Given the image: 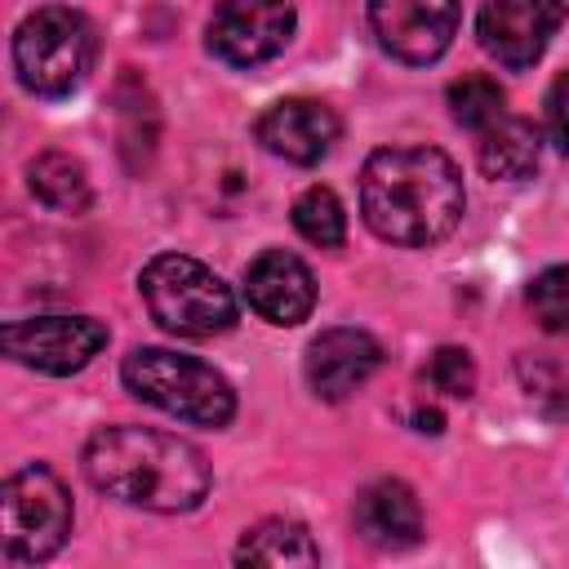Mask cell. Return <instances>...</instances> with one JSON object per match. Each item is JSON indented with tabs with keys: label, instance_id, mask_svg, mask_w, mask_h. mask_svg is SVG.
Instances as JSON below:
<instances>
[{
	"label": "cell",
	"instance_id": "cell-1",
	"mask_svg": "<svg viewBox=\"0 0 569 569\" xmlns=\"http://www.w3.org/2000/svg\"><path fill=\"white\" fill-rule=\"evenodd\" d=\"M462 173L440 147H382L360 169V213L378 240L427 249L462 218Z\"/></svg>",
	"mask_w": 569,
	"mask_h": 569
},
{
	"label": "cell",
	"instance_id": "cell-2",
	"mask_svg": "<svg viewBox=\"0 0 569 569\" xmlns=\"http://www.w3.org/2000/svg\"><path fill=\"white\" fill-rule=\"evenodd\" d=\"M84 476L116 502L142 511H191L209 493L204 453L156 427H102L84 445Z\"/></svg>",
	"mask_w": 569,
	"mask_h": 569
},
{
	"label": "cell",
	"instance_id": "cell-3",
	"mask_svg": "<svg viewBox=\"0 0 569 569\" xmlns=\"http://www.w3.org/2000/svg\"><path fill=\"white\" fill-rule=\"evenodd\" d=\"M120 378L138 400L191 427H227L236 413L231 382L196 356H178L164 347H133L120 365Z\"/></svg>",
	"mask_w": 569,
	"mask_h": 569
},
{
	"label": "cell",
	"instance_id": "cell-4",
	"mask_svg": "<svg viewBox=\"0 0 569 569\" xmlns=\"http://www.w3.org/2000/svg\"><path fill=\"white\" fill-rule=\"evenodd\" d=\"M142 302L151 320L164 333L178 338H213L236 325V298L218 280L213 267H204L191 253H156L138 276Z\"/></svg>",
	"mask_w": 569,
	"mask_h": 569
},
{
	"label": "cell",
	"instance_id": "cell-5",
	"mask_svg": "<svg viewBox=\"0 0 569 569\" xmlns=\"http://www.w3.org/2000/svg\"><path fill=\"white\" fill-rule=\"evenodd\" d=\"M98 58V36L84 13L67 4H44L27 13L13 31V67L18 80L40 98H62L84 84Z\"/></svg>",
	"mask_w": 569,
	"mask_h": 569
},
{
	"label": "cell",
	"instance_id": "cell-6",
	"mask_svg": "<svg viewBox=\"0 0 569 569\" xmlns=\"http://www.w3.org/2000/svg\"><path fill=\"white\" fill-rule=\"evenodd\" d=\"M71 533V493L44 467L31 462L4 480V556L18 565L49 560Z\"/></svg>",
	"mask_w": 569,
	"mask_h": 569
},
{
	"label": "cell",
	"instance_id": "cell-7",
	"mask_svg": "<svg viewBox=\"0 0 569 569\" xmlns=\"http://www.w3.org/2000/svg\"><path fill=\"white\" fill-rule=\"evenodd\" d=\"M4 356L36 369V373H80L102 347H107V325L93 316H31L13 320L0 333Z\"/></svg>",
	"mask_w": 569,
	"mask_h": 569
},
{
	"label": "cell",
	"instance_id": "cell-8",
	"mask_svg": "<svg viewBox=\"0 0 569 569\" xmlns=\"http://www.w3.org/2000/svg\"><path fill=\"white\" fill-rule=\"evenodd\" d=\"M369 27L396 62L427 67L458 36V0H369Z\"/></svg>",
	"mask_w": 569,
	"mask_h": 569
},
{
	"label": "cell",
	"instance_id": "cell-9",
	"mask_svg": "<svg viewBox=\"0 0 569 569\" xmlns=\"http://www.w3.org/2000/svg\"><path fill=\"white\" fill-rule=\"evenodd\" d=\"M293 36L289 0H222L209 18V49L231 67H258L276 58Z\"/></svg>",
	"mask_w": 569,
	"mask_h": 569
},
{
	"label": "cell",
	"instance_id": "cell-10",
	"mask_svg": "<svg viewBox=\"0 0 569 569\" xmlns=\"http://www.w3.org/2000/svg\"><path fill=\"white\" fill-rule=\"evenodd\" d=\"M565 22L560 0H489L476 18L480 49L511 71L533 67Z\"/></svg>",
	"mask_w": 569,
	"mask_h": 569
},
{
	"label": "cell",
	"instance_id": "cell-11",
	"mask_svg": "<svg viewBox=\"0 0 569 569\" xmlns=\"http://www.w3.org/2000/svg\"><path fill=\"white\" fill-rule=\"evenodd\" d=\"M338 129L342 124H338L333 107H325L316 98H280L253 124L258 142L271 156L289 160V164H316V160H325L333 151V142H338Z\"/></svg>",
	"mask_w": 569,
	"mask_h": 569
},
{
	"label": "cell",
	"instance_id": "cell-12",
	"mask_svg": "<svg viewBox=\"0 0 569 569\" xmlns=\"http://www.w3.org/2000/svg\"><path fill=\"white\" fill-rule=\"evenodd\" d=\"M244 298L271 325H302L316 307V280L298 253L267 249L244 267Z\"/></svg>",
	"mask_w": 569,
	"mask_h": 569
},
{
	"label": "cell",
	"instance_id": "cell-13",
	"mask_svg": "<svg viewBox=\"0 0 569 569\" xmlns=\"http://www.w3.org/2000/svg\"><path fill=\"white\" fill-rule=\"evenodd\" d=\"M378 365L382 347L365 329H325L307 347V382L320 400H347L378 373Z\"/></svg>",
	"mask_w": 569,
	"mask_h": 569
},
{
	"label": "cell",
	"instance_id": "cell-14",
	"mask_svg": "<svg viewBox=\"0 0 569 569\" xmlns=\"http://www.w3.org/2000/svg\"><path fill=\"white\" fill-rule=\"evenodd\" d=\"M356 533L378 551H405L422 538V507L405 480H373L356 498Z\"/></svg>",
	"mask_w": 569,
	"mask_h": 569
},
{
	"label": "cell",
	"instance_id": "cell-15",
	"mask_svg": "<svg viewBox=\"0 0 569 569\" xmlns=\"http://www.w3.org/2000/svg\"><path fill=\"white\" fill-rule=\"evenodd\" d=\"M542 151V133L525 116H502L480 133V169L489 178H525L533 173Z\"/></svg>",
	"mask_w": 569,
	"mask_h": 569
},
{
	"label": "cell",
	"instance_id": "cell-16",
	"mask_svg": "<svg viewBox=\"0 0 569 569\" xmlns=\"http://www.w3.org/2000/svg\"><path fill=\"white\" fill-rule=\"evenodd\" d=\"M27 187L36 200H44L49 209L58 213H84L89 200H93V187H89V173L76 156L67 151H44L27 164Z\"/></svg>",
	"mask_w": 569,
	"mask_h": 569
},
{
	"label": "cell",
	"instance_id": "cell-17",
	"mask_svg": "<svg viewBox=\"0 0 569 569\" xmlns=\"http://www.w3.org/2000/svg\"><path fill=\"white\" fill-rule=\"evenodd\" d=\"M316 560H320V547L311 542L307 525L284 516L253 525L236 547V565H316Z\"/></svg>",
	"mask_w": 569,
	"mask_h": 569
},
{
	"label": "cell",
	"instance_id": "cell-18",
	"mask_svg": "<svg viewBox=\"0 0 569 569\" xmlns=\"http://www.w3.org/2000/svg\"><path fill=\"white\" fill-rule=\"evenodd\" d=\"M293 227L302 240L320 244V249H333L347 240V213H342V200L329 191V187H307L298 200H293Z\"/></svg>",
	"mask_w": 569,
	"mask_h": 569
},
{
	"label": "cell",
	"instance_id": "cell-19",
	"mask_svg": "<svg viewBox=\"0 0 569 569\" xmlns=\"http://www.w3.org/2000/svg\"><path fill=\"white\" fill-rule=\"evenodd\" d=\"M449 116L462 124V129H489L493 120H502V84L489 80V76H462L449 84Z\"/></svg>",
	"mask_w": 569,
	"mask_h": 569
},
{
	"label": "cell",
	"instance_id": "cell-20",
	"mask_svg": "<svg viewBox=\"0 0 569 569\" xmlns=\"http://www.w3.org/2000/svg\"><path fill=\"white\" fill-rule=\"evenodd\" d=\"M529 311L547 333H569V267H547L529 284Z\"/></svg>",
	"mask_w": 569,
	"mask_h": 569
},
{
	"label": "cell",
	"instance_id": "cell-21",
	"mask_svg": "<svg viewBox=\"0 0 569 569\" xmlns=\"http://www.w3.org/2000/svg\"><path fill=\"white\" fill-rule=\"evenodd\" d=\"M427 382L431 391L440 396H453V400H467L476 391V365L462 347H440L431 360H427Z\"/></svg>",
	"mask_w": 569,
	"mask_h": 569
},
{
	"label": "cell",
	"instance_id": "cell-22",
	"mask_svg": "<svg viewBox=\"0 0 569 569\" xmlns=\"http://www.w3.org/2000/svg\"><path fill=\"white\" fill-rule=\"evenodd\" d=\"M547 129H551V142L569 156V71L556 76L547 89Z\"/></svg>",
	"mask_w": 569,
	"mask_h": 569
},
{
	"label": "cell",
	"instance_id": "cell-23",
	"mask_svg": "<svg viewBox=\"0 0 569 569\" xmlns=\"http://www.w3.org/2000/svg\"><path fill=\"white\" fill-rule=\"evenodd\" d=\"M413 422H418V431H427V436H436V431H440V422H445V418H440V413H436V409H427V413H418V418H413Z\"/></svg>",
	"mask_w": 569,
	"mask_h": 569
}]
</instances>
